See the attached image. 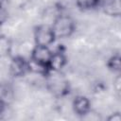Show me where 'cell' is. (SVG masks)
I'll use <instances>...</instances> for the list:
<instances>
[{"label": "cell", "instance_id": "3", "mask_svg": "<svg viewBox=\"0 0 121 121\" xmlns=\"http://www.w3.org/2000/svg\"><path fill=\"white\" fill-rule=\"evenodd\" d=\"M51 56H52V52L48 48V46L36 45L31 52V59L45 65L48 64Z\"/></svg>", "mask_w": 121, "mask_h": 121}, {"label": "cell", "instance_id": "15", "mask_svg": "<svg viewBox=\"0 0 121 121\" xmlns=\"http://www.w3.org/2000/svg\"><path fill=\"white\" fill-rule=\"evenodd\" d=\"M4 103H3V101L2 100H0V113H2L3 112V111H4Z\"/></svg>", "mask_w": 121, "mask_h": 121}, {"label": "cell", "instance_id": "2", "mask_svg": "<svg viewBox=\"0 0 121 121\" xmlns=\"http://www.w3.org/2000/svg\"><path fill=\"white\" fill-rule=\"evenodd\" d=\"M34 38L37 45L48 46L54 42L55 35L51 26L48 25H41L35 30Z\"/></svg>", "mask_w": 121, "mask_h": 121}, {"label": "cell", "instance_id": "9", "mask_svg": "<svg viewBox=\"0 0 121 121\" xmlns=\"http://www.w3.org/2000/svg\"><path fill=\"white\" fill-rule=\"evenodd\" d=\"M27 65V68L34 74H37V75H41V74H43L46 72V66L45 64H43L41 62H38L36 61L35 60L31 59L28 63L26 64Z\"/></svg>", "mask_w": 121, "mask_h": 121}, {"label": "cell", "instance_id": "12", "mask_svg": "<svg viewBox=\"0 0 121 121\" xmlns=\"http://www.w3.org/2000/svg\"><path fill=\"white\" fill-rule=\"evenodd\" d=\"M7 19H8V12L2 6H0V25L5 23Z\"/></svg>", "mask_w": 121, "mask_h": 121}, {"label": "cell", "instance_id": "1", "mask_svg": "<svg viewBox=\"0 0 121 121\" xmlns=\"http://www.w3.org/2000/svg\"><path fill=\"white\" fill-rule=\"evenodd\" d=\"M52 30L55 38H66L74 31V21L71 17L65 15H60L56 17L52 25Z\"/></svg>", "mask_w": 121, "mask_h": 121}, {"label": "cell", "instance_id": "4", "mask_svg": "<svg viewBox=\"0 0 121 121\" xmlns=\"http://www.w3.org/2000/svg\"><path fill=\"white\" fill-rule=\"evenodd\" d=\"M73 106L75 112L78 114H86L90 109V102L86 97L79 95L75 98L73 102Z\"/></svg>", "mask_w": 121, "mask_h": 121}, {"label": "cell", "instance_id": "14", "mask_svg": "<svg viewBox=\"0 0 121 121\" xmlns=\"http://www.w3.org/2000/svg\"><path fill=\"white\" fill-rule=\"evenodd\" d=\"M109 120L110 121H120L121 120V116L118 112H115V113H112L110 117H109Z\"/></svg>", "mask_w": 121, "mask_h": 121}, {"label": "cell", "instance_id": "6", "mask_svg": "<svg viewBox=\"0 0 121 121\" xmlns=\"http://www.w3.org/2000/svg\"><path fill=\"white\" fill-rule=\"evenodd\" d=\"M26 68H27V65L26 64L24 60L20 57L14 58L9 64V71L14 76H22L25 73Z\"/></svg>", "mask_w": 121, "mask_h": 121}, {"label": "cell", "instance_id": "10", "mask_svg": "<svg viewBox=\"0 0 121 121\" xmlns=\"http://www.w3.org/2000/svg\"><path fill=\"white\" fill-rule=\"evenodd\" d=\"M76 3L82 9H91L98 3V0H76Z\"/></svg>", "mask_w": 121, "mask_h": 121}, {"label": "cell", "instance_id": "13", "mask_svg": "<svg viewBox=\"0 0 121 121\" xmlns=\"http://www.w3.org/2000/svg\"><path fill=\"white\" fill-rule=\"evenodd\" d=\"M113 87H114V89L116 90L117 93L120 92V88H121V78H120V77H117L114 79V81H113Z\"/></svg>", "mask_w": 121, "mask_h": 121}, {"label": "cell", "instance_id": "11", "mask_svg": "<svg viewBox=\"0 0 121 121\" xmlns=\"http://www.w3.org/2000/svg\"><path fill=\"white\" fill-rule=\"evenodd\" d=\"M109 65H110L111 68H112L113 70H119V69H120V65H121L119 56H113V57H112L111 60H110Z\"/></svg>", "mask_w": 121, "mask_h": 121}, {"label": "cell", "instance_id": "5", "mask_svg": "<svg viewBox=\"0 0 121 121\" xmlns=\"http://www.w3.org/2000/svg\"><path fill=\"white\" fill-rule=\"evenodd\" d=\"M64 63H65V58L63 54L61 52H55V53H52V56L47 65L50 67L51 70L59 72L63 67Z\"/></svg>", "mask_w": 121, "mask_h": 121}, {"label": "cell", "instance_id": "8", "mask_svg": "<svg viewBox=\"0 0 121 121\" xmlns=\"http://www.w3.org/2000/svg\"><path fill=\"white\" fill-rule=\"evenodd\" d=\"M11 45L10 41L6 36L0 35V59H3L10 53Z\"/></svg>", "mask_w": 121, "mask_h": 121}, {"label": "cell", "instance_id": "7", "mask_svg": "<svg viewBox=\"0 0 121 121\" xmlns=\"http://www.w3.org/2000/svg\"><path fill=\"white\" fill-rule=\"evenodd\" d=\"M105 12L111 16H118L121 12L120 0H107L105 4Z\"/></svg>", "mask_w": 121, "mask_h": 121}]
</instances>
